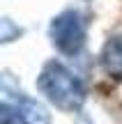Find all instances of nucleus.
<instances>
[{
	"instance_id": "1",
	"label": "nucleus",
	"mask_w": 122,
	"mask_h": 124,
	"mask_svg": "<svg viewBox=\"0 0 122 124\" xmlns=\"http://www.w3.org/2000/svg\"><path fill=\"white\" fill-rule=\"evenodd\" d=\"M37 90L65 113H76L85 103V87L81 78L67 69L62 62H46L37 76Z\"/></svg>"
},
{
	"instance_id": "2",
	"label": "nucleus",
	"mask_w": 122,
	"mask_h": 124,
	"mask_svg": "<svg viewBox=\"0 0 122 124\" xmlns=\"http://www.w3.org/2000/svg\"><path fill=\"white\" fill-rule=\"evenodd\" d=\"M51 41L65 55H78L85 46L88 23L78 9H65L51 21Z\"/></svg>"
},
{
	"instance_id": "3",
	"label": "nucleus",
	"mask_w": 122,
	"mask_h": 124,
	"mask_svg": "<svg viewBox=\"0 0 122 124\" xmlns=\"http://www.w3.org/2000/svg\"><path fill=\"white\" fill-rule=\"evenodd\" d=\"M2 99H9V97L2 94ZM14 103H16V108H18V113H21V117H23L25 124H51L49 110H46L39 101H35V99H30V97H21V92H16Z\"/></svg>"
},
{
	"instance_id": "4",
	"label": "nucleus",
	"mask_w": 122,
	"mask_h": 124,
	"mask_svg": "<svg viewBox=\"0 0 122 124\" xmlns=\"http://www.w3.org/2000/svg\"><path fill=\"white\" fill-rule=\"evenodd\" d=\"M101 67L113 78H122V35L106 41L101 51Z\"/></svg>"
},
{
	"instance_id": "5",
	"label": "nucleus",
	"mask_w": 122,
	"mask_h": 124,
	"mask_svg": "<svg viewBox=\"0 0 122 124\" xmlns=\"http://www.w3.org/2000/svg\"><path fill=\"white\" fill-rule=\"evenodd\" d=\"M0 124H25L18 113L16 103L12 99H2V113H0Z\"/></svg>"
}]
</instances>
